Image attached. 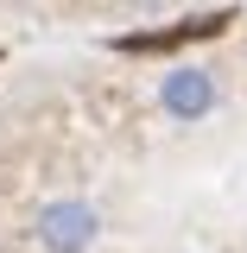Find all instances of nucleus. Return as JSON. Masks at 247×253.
<instances>
[{
	"mask_svg": "<svg viewBox=\"0 0 247 253\" xmlns=\"http://www.w3.org/2000/svg\"><path fill=\"white\" fill-rule=\"evenodd\" d=\"M32 241H38V253H89L101 241V209L83 203V196H57V203L38 209Z\"/></svg>",
	"mask_w": 247,
	"mask_h": 253,
	"instance_id": "f257e3e1",
	"label": "nucleus"
},
{
	"mask_svg": "<svg viewBox=\"0 0 247 253\" xmlns=\"http://www.w3.org/2000/svg\"><path fill=\"white\" fill-rule=\"evenodd\" d=\"M158 101H165L171 121H203V114L216 108V83H209L203 70H171V76L158 83Z\"/></svg>",
	"mask_w": 247,
	"mask_h": 253,
	"instance_id": "f03ea898",
	"label": "nucleus"
}]
</instances>
